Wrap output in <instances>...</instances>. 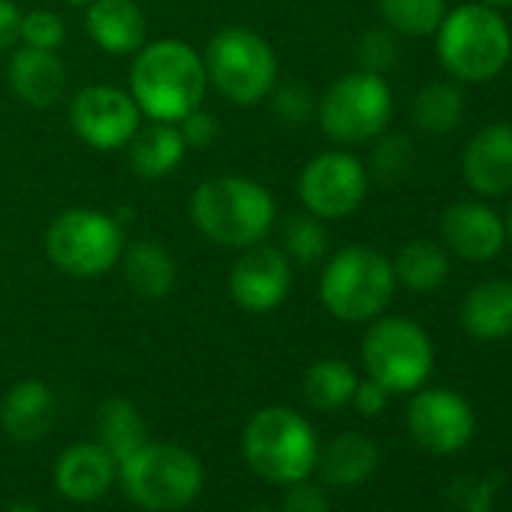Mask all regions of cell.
Listing matches in <instances>:
<instances>
[{
	"label": "cell",
	"instance_id": "33",
	"mask_svg": "<svg viewBox=\"0 0 512 512\" xmlns=\"http://www.w3.org/2000/svg\"><path fill=\"white\" fill-rule=\"evenodd\" d=\"M67 40V25L58 13L52 10H31L22 13V25H19V46H31V49H46V52H58Z\"/></svg>",
	"mask_w": 512,
	"mask_h": 512
},
{
	"label": "cell",
	"instance_id": "30",
	"mask_svg": "<svg viewBox=\"0 0 512 512\" xmlns=\"http://www.w3.org/2000/svg\"><path fill=\"white\" fill-rule=\"evenodd\" d=\"M377 10L389 31L401 37H431L446 16V0H377Z\"/></svg>",
	"mask_w": 512,
	"mask_h": 512
},
{
	"label": "cell",
	"instance_id": "41",
	"mask_svg": "<svg viewBox=\"0 0 512 512\" xmlns=\"http://www.w3.org/2000/svg\"><path fill=\"white\" fill-rule=\"evenodd\" d=\"M479 4H485L491 10H503V7H512V0H479Z\"/></svg>",
	"mask_w": 512,
	"mask_h": 512
},
{
	"label": "cell",
	"instance_id": "36",
	"mask_svg": "<svg viewBox=\"0 0 512 512\" xmlns=\"http://www.w3.org/2000/svg\"><path fill=\"white\" fill-rule=\"evenodd\" d=\"M284 512H329V497L320 485L302 479V482L287 485Z\"/></svg>",
	"mask_w": 512,
	"mask_h": 512
},
{
	"label": "cell",
	"instance_id": "37",
	"mask_svg": "<svg viewBox=\"0 0 512 512\" xmlns=\"http://www.w3.org/2000/svg\"><path fill=\"white\" fill-rule=\"evenodd\" d=\"M389 389L386 386H380L377 380H371V377H365V380H359L356 383V392H353V407L362 413V416H380L386 407H389Z\"/></svg>",
	"mask_w": 512,
	"mask_h": 512
},
{
	"label": "cell",
	"instance_id": "3",
	"mask_svg": "<svg viewBox=\"0 0 512 512\" xmlns=\"http://www.w3.org/2000/svg\"><path fill=\"white\" fill-rule=\"evenodd\" d=\"M392 260L368 244L335 250L320 272V302L341 323H371L395 299Z\"/></svg>",
	"mask_w": 512,
	"mask_h": 512
},
{
	"label": "cell",
	"instance_id": "2",
	"mask_svg": "<svg viewBox=\"0 0 512 512\" xmlns=\"http://www.w3.org/2000/svg\"><path fill=\"white\" fill-rule=\"evenodd\" d=\"M187 214L211 244L244 250L269 238L278 223V202L266 184L226 172L202 181L190 193Z\"/></svg>",
	"mask_w": 512,
	"mask_h": 512
},
{
	"label": "cell",
	"instance_id": "23",
	"mask_svg": "<svg viewBox=\"0 0 512 512\" xmlns=\"http://www.w3.org/2000/svg\"><path fill=\"white\" fill-rule=\"evenodd\" d=\"M58 413L55 392L43 380H22L16 383L4 401H0V425L16 440H40Z\"/></svg>",
	"mask_w": 512,
	"mask_h": 512
},
{
	"label": "cell",
	"instance_id": "26",
	"mask_svg": "<svg viewBox=\"0 0 512 512\" xmlns=\"http://www.w3.org/2000/svg\"><path fill=\"white\" fill-rule=\"evenodd\" d=\"M398 284L413 293H434L449 278V250L428 238L407 241L392 260Z\"/></svg>",
	"mask_w": 512,
	"mask_h": 512
},
{
	"label": "cell",
	"instance_id": "31",
	"mask_svg": "<svg viewBox=\"0 0 512 512\" xmlns=\"http://www.w3.org/2000/svg\"><path fill=\"white\" fill-rule=\"evenodd\" d=\"M413 166V142L404 133H380L374 139L368 175L380 181H398L410 172Z\"/></svg>",
	"mask_w": 512,
	"mask_h": 512
},
{
	"label": "cell",
	"instance_id": "11",
	"mask_svg": "<svg viewBox=\"0 0 512 512\" xmlns=\"http://www.w3.org/2000/svg\"><path fill=\"white\" fill-rule=\"evenodd\" d=\"M368 166L341 148L314 154L296 181L302 208L320 220H341L350 217L368 196Z\"/></svg>",
	"mask_w": 512,
	"mask_h": 512
},
{
	"label": "cell",
	"instance_id": "17",
	"mask_svg": "<svg viewBox=\"0 0 512 512\" xmlns=\"http://www.w3.org/2000/svg\"><path fill=\"white\" fill-rule=\"evenodd\" d=\"M91 43L112 58H133L148 43V16L136 0H94L85 7Z\"/></svg>",
	"mask_w": 512,
	"mask_h": 512
},
{
	"label": "cell",
	"instance_id": "12",
	"mask_svg": "<svg viewBox=\"0 0 512 512\" xmlns=\"http://www.w3.org/2000/svg\"><path fill=\"white\" fill-rule=\"evenodd\" d=\"M73 133L94 151H121L142 127L145 115L133 94L118 85H85L67 106Z\"/></svg>",
	"mask_w": 512,
	"mask_h": 512
},
{
	"label": "cell",
	"instance_id": "14",
	"mask_svg": "<svg viewBox=\"0 0 512 512\" xmlns=\"http://www.w3.org/2000/svg\"><path fill=\"white\" fill-rule=\"evenodd\" d=\"M407 428L431 455H455L470 443L476 416L452 389H419L407 407Z\"/></svg>",
	"mask_w": 512,
	"mask_h": 512
},
{
	"label": "cell",
	"instance_id": "16",
	"mask_svg": "<svg viewBox=\"0 0 512 512\" xmlns=\"http://www.w3.org/2000/svg\"><path fill=\"white\" fill-rule=\"evenodd\" d=\"M461 172L479 196L512 193V124L482 127L464 148Z\"/></svg>",
	"mask_w": 512,
	"mask_h": 512
},
{
	"label": "cell",
	"instance_id": "6",
	"mask_svg": "<svg viewBox=\"0 0 512 512\" xmlns=\"http://www.w3.org/2000/svg\"><path fill=\"white\" fill-rule=\"evenodd\" d=\"M244 461L256 476L275 485H293L317 467V434L314 425L290 407H263L250 416L241 434Z\"/></svg>",
	"mask_w": 512,
	"mask_h": 512
},
{
	"label": "cell",
	"instance_id": "39",
	"mask_svg": "<svg viewBox=\"0 0 512 512\" xmlns=\"http://www.w3.org/2000/svg\"><path fill=\"white\" fill-rule=\"evenodd\" d=\"M4 512H40V506H34V503H25V500H19V503H10Z\"/></svg>",
	"mask_w": 512,
	"mask_h": 512
},
{
	"label": "cell",
	"instance_id": "42",
	"mask_svg": "<svg viewBox=\"0 0 512 512\" xmlns=\"http://www.w3.org/2000/svg\"><path fill=\"white\" fill-rule=\"evenodd\" d=\"M64 4H70V7H88V4H94V0H64Z\"/></svg>",
	"mask_w": 512,
	"mask_h": 512
},
{
	"label": "cell",
	"instance_id": "1",
	"mask_svg": "<svg viewBox=\"0 0 512 512\" xmlns=\"http://www.w3.org/2000/svg\"><path fill=\"white\" fill-rule=\"evenodd\" d=\"M127 91L133 94L145 121H184L208 94L202 52L175 37L145 43L133 55Z\"/></svg>",
	"mask_w": 512,
	"mask_h": 512
},
{
	"label": "cell",
	"instance_id": "4",
	"mask_svg": "<svg viewBox=\"0 0 512 512\" xmlns=\"http://www.w3.org/2000/svg\"><path fill=\"white\" fill-rule=\"evenodd\" d=\"M208 88L232 106H260L281 76L275 46L253 28L226 25L202 52Z\"/></svg>",
	"mask_w": 512,
	"mask_h": 512
},
{
	"label": "cell",
	"instance_id": "32",
	"mask_svg": "<svg viewBox=\"0 0 512 512\" xmlns=\"http://www.w3.org/2000/svg\"><path fill=\"white\" fill-rule=\"evenodd\" d=\"M266 100L275 118L287 127H302L317 118V94L305 82H278Z\"/></svg>",
	"mask_w": 512,
	"mask_h": 512
},
{
	"label": "cell",
	"instance_id": "18",
	"mask_svg": "<svg viewBox=\"0 0 512 512\" xmlns=\"http://www.w3.org/2000/svg\"><path fill=\"white\" fill-rule=\"evenodd\" d=\"M115 479L118 461L97 440L67 446L55 464V485L73 503H94L106 497Z\"/></svg>",
	"mask_w": 512,
	"mask_h": 512
},
{
	"label": "cell",
	"instance_id": "15",
	"mask_svg": "<svg viewBox=\"0 0 512 512\" xmlns=\"http://www.w3.org/2000/svg\"><path fill=\"white\" fill-rule=\"evenodd\" d=\"M440 244L467 263H488L506 244L503 217L479 199L452 202L440 217Z\"/></svg>",
	"mask_w": 512,
	"mask_h": 512
},
{
	"label": "cell",
	"instance_id": "25",
	"mask_svg": "<svg viewBox=\"0 0 512 512\" xmlns=\"http://www.w3.org/2000/svg\"><path fill=\"white\" fill-rule=\"evenodd\" d=\"M97 443L121 464L124 458H130L139 446L148 443V431H145V419L139 413V407L127 398H106L97 407Z\"/></svg>",
	"mask_w": 512,
	"mask_h": 512
},
{
	"label": "cell",
	"instance_id": "38",
	"mask_svg": "<svg viewBox=\"0 0 512 512\" xmlns=\"http://www.w3.org/2000/svg\"><path fill=\"white\" fill-rule=\"evenodd\" d=\"M19 25H22V10L13 0H0V55L19 46Z\"/></svg>",
	"mask_w": 512,
	"mask_h": 512
},
{
	"label": "cell",
	"instance_id": "43",
	"mask_svg": "<svg viewBox=\"0 0 512 512\" xmlns=\"http://www.w3.org/2000/svg\"><path fill=\"white\" fill-rule=\"evenodd\" d=\"M256 512H272V509H269V506H260V509H256Z\"/></svg>",
	"mask_w": 512,
	"mask_h": 512
},
{
	"label": "cell",
	"instance_id": "28",
	"mask_svg": "<svg viewBox=\"0 0 512 512\" xmlns=\"http://www.w3.org/2000/svg\"><path fill=\"white\" fill-rule=\"evenodd\" d=\"M413 124L428 133V136H443L452 133L461 118H464V97L455 85L449 82H434L428 88H422L413 100Z\"/></svg>",
	"mask_w": 512,
	"mask_h": 512
},
{
	"label": "cell",
	"instance_id": "34",
	"mask_svg": "<svg viewBox=\"0 0 512 512\" xmlns=\"http://www.w3.org/2000/svg\"><path fill=\"white\" fill-rule=\"evenodd\" d=\"M356 58H359V70H368V73H380L383 76L398 61L395 31H389V28H371L368 34H362V40L356 46Z\"/></svg>",
	"mask_w": 512,
	"mask_h": 512
},
{
	"label": "cell",
	"instance_id": "35",
	"mask_svg": "<svg viewBox=\"0 0 512 512\" xmlns=\"http://www.w3.org/2000/svg\"><path fill=\"white\" fill-rule=\"evenodd\" d=\"M178 130H181V136H184V142H187V148L193 151H205V148H211L214 142H217V136H220V124H217V118L211 115V112H205L202 106L196 109V112H190L184 121H178Z\"/></svg>",
	"mask_w": 512,
	"mask_h": 512
},
{
	"label": "cell",
	"instance_id": "40",
	"mask_svg": "<svg viewBox=\"0 0 512 512\" xmlns=\"http://www.w3.org/2000/svg\"><path fill=\"white\" fill-rule=\"evenodd\" d=\"M503 229H506V244H512V205H509V211L503 217Z\"/></svg>",
	"mask_w": 512,
	"mask_h": 512
},
{
	"label": "cell",
	"instance_id": "22",
	"mask_svg": "<svg viewBox=\"0 0 512 512\" xmlns=\"http://www.w3.org/2000/svg\"><path fill=\"white\" fill-rule=\"evenodd\" d=\"M461 329L476 341H500L512 335V281L488 278L461 302Z\"/></svg>",
	"mask_w": 512,
	"mask_h": 512
},
{
	"label": "cell",
	"instance_id": "21",
	"mask_svg": "<svg viewBox=\"0 0 512 512\" xmlns=\"http://www.w3.org/2000/svg\"><path fill=\"white\" fill-rule=\"evenodd\" d=\"M118 266H124L127 287L145 302L166 299L178 281L175 256L154 238H139V241L127 244Z\"/></svg>",
	"mask_w": 512,
	"mask_h": 512
},
{
	"label": "cell",
	"instance_id": "24",
	"mask_svg": "<svg viewBox=\"0 0 512 512\" xmlns=\"http://www.w3.org/2000/svg\"><path fill=\"white\" fill-rule=\"evenodd\" d=\"M380 464V449L371 437L359 431H347L332 437L320 452H317V467L329 485L353 488L362 485L365 479L374 476Z\"/></svg>",
	"mask_w": 512,
	"mask_h": 512
},
{
	"label": "cell",
	"instance_id": "13",
	"mask_svg": "<svg viewBox=\"0 0 512 512\" xmlns=\"http://www.w3.org/2000/svg\"><path fill=\"white\" fill-rule=\"evenodd\" d=\"M293 290L290 256L269 241L238 250L229 269V296L247 314H269L287 302Z\"/></svg>",
	"mask_w": 512,
	"mask_h": 512
},
{
	"label": "cell",
	"instance_id": "27",
	"mask_svg": "<svg viewBox=\"0 0 512 512\" xmlns=\"http://www.w3.org/2000/svg\"><path fill=\"white\" fill-rule=\"evenodd\" d=\"M356 383H359V374H356V368L350 362H344V359H320L305 371L302 392H305V401L314 410L335 413V410L350 407Z\"/></svg>",
	"mask_w": 512,
	"mask_h": 512
},
{
	"label": "cell",
	"instance_id": "8",
	"mask_svg": "<svg viewBox=\"0 0 512 512\" xmlns=\"http://www.w3.org/2000/svg\"><path fill=\"white\" fill-rule=\"evenodd\" d=\"M49 263L70 278H103L109 275L127 247L118 217L100 208H67L46 229Z\"/></svg>",
	"mask_w": 512,
	"mask_h": 512
},
{
	"label": "cell",
	"instance_id": "29",
	"mask_svg": "<svg viewBox=\"0 0 512 512\" xmlns=\"http://www.w3.org/2000/svg\"><path fill=\"white\" fill-rule=\"evenodd\" d=\"M278 247L290 256V263L317 266L320 260H326V253H329L326 220L314 217L305 208L296 211V214H287L281 220V241H278Z\"/></svg>",
	"mask_w": 512,
	"mask_h": 512
},
{
	"label": "cell",
	"instance_id": "19",
	"mask_svg": "<svg viewBox=\"0 0 512 512\" xmlns=\"http://www.w3.org/2000/svg\"><path fill=\"white\" fill-rule=\"evenodd\" d=\"M10 91L31 109H49L67 94V64L58 52L16 46L7 67Z\"/></svg>",
	"mask_w": 512,
	"mask_h": 512
},
{
	"label": "cell",
	"instance_id": "9",
	"mask_svg": "<svg viewBox=\"0 0 512 512\" xmlns=\"http://www.w3.org/2000/svg\"><path fill=\"white\" fill-rule=\"evenodd\" d=\"M392 88L380 73L353 70L317 97L320 130L335 145H362L386 133L392 121Z\"/></svg>",
	"mask_w": 512,
	"mask_h": 512
},
{
	"label": "cell",
	"instance_id": "7",
	"mask_svg": "<svg viewBox=\"0 0 512 512\" xmlns=\"http://www.w3.org/2000/svg\"><path fill=\"white\" fill-rule=\"evenodd\" d=\"M118 479L136 506L151 512H175L199 497L205 470L187 446L148 440L118 464Z\"/></svg>",
	"mask_w": 512,
	"mask_h": 512
},
{
	"label": "cell",
	"instance_id": "20",
	"mask_svg": "<svg viewBox=\"0 0 512 512\" xmlns=\"http://www.w3.org/2000/svg\"><path fill=\"white\" fill-rule=\"evenodd\" d=\"M187 142L178 124L166 121H142V127L127 142V163L142 181L169 178L187 157Z\"/></svg>",
	"mask_w": 512,
	"mask_h": 512
},
{
	"label": "cell",
	"instance_id": "10",
	"mask_svg": "<svg viewBox=\"0 0 512 512\" xmlns=\"http://www.w3.org/2000/svg\"><path fill=\"white\" fill-rule=\"evenodd\" d=\"M365 374L395 392H416L434 368V347L428 332L407 317L371 320L362 341Z\"/></svg>",
	"mask_w": 512,
	"mask_h": 512
},
{
	"label": "cell",
	"instance_id": "5",
	"mask_svg": "<svg viewBox=\"0 0 512 512\" xmlns=\"http://www.w3.org/2000/svg\"><path fill=\"white\" fill-rule=\"evenodd\" d=\"M434 37L443 70L458 82H491L512 55L506 19L485 4H461L449 10Z\"/></svg>",
	"mask_w": 512,
	"mask_h": 512
}]
</instances>
